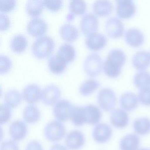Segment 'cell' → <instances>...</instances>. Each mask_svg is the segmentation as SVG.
Listing matches in <instances>:
<instances>
[{"label":"cell","mask_w":150,"mask_h":150,"mask_svg":"<svg viewBox=\"0 0 150 150\" xmlns=\"http://www.w3.org/2000/svg\"><path fill=\"white\" fill-rule=\"evenodd\" d=\"M98 25V21L97 17L91 13H87L81 18L80 28L84 34L89 35L96 33Z\"/></svg>","instance_id":"9"},{"label":"cell","mask_w":150,"mask_h":150,"mask_svg":"<svg viewBox=\"0 0 150 150\" xmlns=\"http://www.w3.org/2000/svg\"><path fill=\"white\" fill-rule=\"evenodd\" d=\"M43 1L46 7L53 11L59 10L62 5V1L61 0H44Z\"/></svg>","instance_id":"39"},{"label":"cell","mask_w":150,"mask_h":150,"mask_svg":"<svg viewBox=\"0 0 150 150\" xmlns=\"http://www.w3.org/2000/svg\"><path fill=\"white\" fill-rule=\"evenodd\" d=\"M100 86V83L96 80L89 79L81 85L80 88V92L83 96H87L93 92Z\"/></svg>","instance_id":"34"},{"label":"cell","mask_w":150,"mask_h":150,"mask_svg":"<svg viewBox=\"0 0 150 150\" xmlns=\"http://www.w3.org/2000/svg\"><path fill=\"white\" fill-rule=\"evenodd\" d=\"M57 54L68 64L75 58L76 52L72 45L68 43H64L59 47Z\"/></svg>","instance_id":"28"},{"label":"cell","mask_w":150,"mask_h":150,"mask_svg":"<svg viewBox=\"0 0 150 150\" xmlns=\"http://www.w3.org/2000/svg\"><path fill=\"white\" fill-rule=\"evenodd\" d=\"M65 129L60 122L53 120L45 126L44 134L46 138L52 142H55L62 139L65 135Z\"/></svg>","instance_id":"3"},{"label":"cell","mask_w":150,"mask_h":150,"mask_svg":"<svg viewBox=\"0 0 150 150\" xmlns=\"http://www.w3.org/2000/svg\"><path fill=\"white\" fill-rule=\"evenodd\" d=\"M69 7L72 13L78 15L83 14L86 11L87 5L83 0H71L69 3Z\"/></svg>","instance_id":"35"},{"label":"cell","mask_w":150,"mask_h":150,"mask_svg":"<svg viewBox=\"0 0 150 150\" xmlns=\"http://www.w3.org/2000/svg\"><path fill=\"white\" fill-rule=\"evenodd\" d=\"M132 63L134 67L139 70L146 69L150 65V54L147 51L141 50L134 55Z\"/></svg>","instance_id":"18"},{"label":"cell","mask_w":150,"mask_h":150,"mask_svg":"<svg viewBox=\"0 0 150 150\" xmlns=\"http://www.w3.org/2000/svg\"><path fill=\"white\" fill-rule=\"evenodd\" d=\"M70 119L76 126L79 127L86 123L84 107L73 106Z\"/></svg>","instance_id":"25"},{"label":"cell","mask_w":150,"mask_h":150,"mask_svg":"<svg viewBox=\"0 0 150 150\" xmlns=\"http://www.w3.org/2000/svg\"><path fill=\"white\" fill-rule=\"evenodd\" d=\"M60 35L65 40L72 42L76 39L79 36V31L74 26L69 24H65L59 30Z\"/></svg>","instance_id":"26"},{"label":"cell","mask_w":150,"mask_h":150,"mask_svg":"<svg viewBox=\"0 0 150 150\" xmlns=\"http://www.w3.org/2000/svg\"><path fill=\"white\" fill-rule=\"evenodd\" d=\"M73 106L71 103L66 100L59 101L53 109V113L55 118L58 121L65 122L70 118Z\"/></svg>","instance_id":"6"},{"label":"cell","mask_w":150,"mask_h":150,"mask_svg":"<svg viewBox=\"0 0 150 150\" xmlns=\"http://www.w3.org/2000/svg\"><path fill=\"white\" fill-rule=\"evenodd\" d=\"M27 45V41L25 37L22 34L14 36L11 40L10 46L12 50L16 52L23 51Z\"/></svg>","instance_id":"33"},{"label":"cell","mask_w":150,"mask_h":150,"mask_svg":"<svg viewBox=\"0 0 150 150\" xmlns=\"http://www.w3.org/2000/svg\"><path fill=\"white\" fill-rule=\"evenodd\" d=\"M41 88L35 84L28 85L24 88L23 96L24 99L28 103L35 104L38 102L42 97Z\"/></svg>","instance_id":"14"},{"label":"cell","mask_w":150,"mask_h":150,"mask_svg":"<svg viewBox=\"0 0 150 150\" xmlns=\"http://www.w3.org/2000/svg\"><path fill=\"white\" fill-rule=\"evenodd\" d=\"M85 138L83 133L78 130H72L67 135L65 142L67 146L72 150H77L84 145Z\"/></svg>","instance_id":"8"},{"label":"cell","mask_w":150,"mask_h":150,"mask_svg":"<svg viewBox=\"0 0 150 150\" xmlns=\"http://www.w3.org/2000/svg\"><path fill=\"white\" fill-rule=\"evenodd\" d=\"M116 12L117 16L123 18L132 16L135 13L136 8L132 0H117Z\"/></svg>","instance_id":"12"},{"label":"cell","mask_w":150,"mask_h":150,"mask_svg":"<svg viewBox=\"0 0 150 150\" xmlns=\"http://www.w3.org/2000/svg\"><path fill=\"white\" fill-rule=\"evenodd\" d=\"M60 95V91L58 87L53 85H49L46 87L42 92V100L45 104L51 105L57 102Z\"/></svg>","instance_id":"13"},{"label":"cell","mask_w":150,"mask_h":150,"mask_svg":"<svg viewBox=\"0 0 150 150\" xmlns=\"http://www.w3.org/2000/svg\"><path fill=\"white\" fill-rule=\"evenodd\" d=\"M102 62L97 54L91 53L88 55L84 62V68L87 74L91 77L96 76L101 73Z\"/></svg>","instance_id":"5"},{"label":"cell","mask_w":150,"mask_h":150,"mask_svg":"<svg viewBox=\"0 0 150 150\" xmlns=\"http://www.w3.org/2000/svg\"><path fill=\"white\" fill-rule=\"evenodd\" d=\"M23 115V119L25 122L32 124L39 120L40 114L39 109L36 106L29 105L24 109Z\"/></svg>","instance_id":"27"},{"label":"cell","mask_w":150,"mask_h":150,"mask_svg":"<svg viewBox=\"0 0 150 150\" xmlns=\"http://www.w3.org/2000/svg\"><path fill=\"white\" fill-rule=\"evenodd\" d=\"M126 60V56L120 50L114 49L110 51L103 64L104 72L112 78L119 76L121 72V68Z\"/></svg>","instance_id":"1"},{"label":"cell","mask_w":150,"mask_h":150,"mask_svg":"<svg viewBox=\"0 0 150 150\" xmlns=\"http://www.w3.org/2000/svg\"><path fill=\"white\" fill-rule=\"evenodd\" d=\"M125 38L127 43L131 46L136 47L143 43L144 37L142 33L139 30L130 28L126 31Z\"/></svg>","instance_id":"19"},{"label":"cell","mask_w":150,"mask_h":150,"mask_svg":"<svg viewBox=\"0 0 150 150\" xmlns=\"http://www.w3.org/2000/svg\"><path fill=\"white\" fill-rule=\"evenodd\" d=\"M6 105L10 108H15L21 103L22 97L20 93L15 90H10L6 92L4 96Z\"/></svg>","instance_id":"31"},{"label":"cell","mask_w":150,"mask_h":150,"mask_svg":"<svg viewBox=\"0 0 150 150\" xmlns=\"http://www.w3.org/2000/svg\"><path fill=\"white\" fill-rule=\"evenodd\" d=\"M50 150H67L64 146L59 144H56L53 145Z\"/></svg>","instance_id":"44"},{"label":"cell","mask_w":150,"mask_h":150,"mask_svg":"<svg viewBox=\"0 0 150 150\" xmlns=\"http://www.w3.org/2000/svg\"><path fill=\"white\" fill-rule=\"evenodd\" d=\"M47 28L46 22L43 19L39 17L32 18L27 25L28 33L34 37H40L44 35Z\"/></svg>","instance_id":"7"},{"label":"cell","mask_w":150,"mask_h":150,"mask_svg":"<svg viewBox=\"0 0 150 150\" xmlns=\"http://www.w3.org/2000/svg\"><path fill=\"white\" fill-rule=\"evenodd\" d=\"M15 0H0V10L3 12H7L13 10L16 6Z\"/></svg>","instance_id":"40"},{"label":"cell","mask_w":150,"mask_h":150,"mask_svg":"<svg viewBox=\"0 0 150 150\" xmlns=\"http://www.w3.org/2000/svg\"><path fill=\"white\" fill-rule=\"evenodd\" d=\"M86 123L95 125L100 120L102 113L100 110L96 106L89 104L84 107Z\"/></svg>","instance_id":"24"},{"label":"cell","mask_w":150,"mask_h":150,"mask_svg":"<svg viewBox=\"0 0 150 150\" xmlns=\"http://www.w3.org/2000/svg\"><path fill=\"white\" fill-rule=\"evenodd\" d=\"M0 74H6L10 70L12 67V62L10 59L7 56L1 55L0 56Z\"/></svg>","instance_id":"36"},{"label":"cell","mask_w":150,"mask_h":150,"mask_svg":"<svg viewBox=\"0 0 150 150\" xmlns=\"http://www.w3.org/2000/svg\"><path fill=\"white\" fill-rule=\"evenodd\" d=\"M0 29L4 30L7 29L9 26L10 21L8 16L6 14L0 13Z\"/></svg>","instance_id":"42"},{"label":"cell","mask_w":150,"mask_h":150,"mask_svg":"<svg viewBox=\"0 0 150 150\" xmlns=\"http://www.w3.org/2000/svg\"><path fill=\"white\" fill-rule=\"evenodd\" d=\"M0 150H19V149L16 142L12 140H8L2 143Z\"/></svg>","instance_id":"41"},{"label":"cell","mask_w":150,"mask_h":150,"mask_svg":"<svg viewBox=\"0 0 150 150\" xmlns=\"http://www.w3.org/2000/svg\"><path fill=\"white\" fill-rule=\"evenodd\" d=\"M105 29L110 37L117 38L122 36L124 31V24L119 18L112 17L108 18L105 23Z\"/></svg>","instance_id":"10"},{"label":"cell","mask_w":150,"mask_h":150,"mask_svg":"<svg viewBox=\"0 0 150 150\" xmlns=\"http://www.w3.org/2000/svg\"><path fill=\"white\" fill-rule=\"evenodd\" d=\"M138 150H149V149H146V148H141L139 149Z\"/></svg>","instance_id":"45"},{"label":"cell","mask_w":150,"mask_h":150,"mask_svg":"<svg viewBox=\"0 0 150 150\" xmlns=\"http://www.w3.org/2000/svg\"><path fill=\"white\" fill-rule=\"evenodd\" d=\"M112 129L108 124L101 123L96 125L93 131V136L94 140L100 144L107 142L110 138Z\"/></svg>","instance_id":"11"},{"label":"cell","mask_w":150,"mask_h":150,"mask_svg":"<svg viewBox=\"0 0 150 150\" xmlns=\"http://www.w3.org/2000/svg\"><path fill=\"white\" fill-rule=\"evenodd\" d=\"M140 143L138 136L134 134H129L124 136L120 144L121 150H137Z\"/></svg>","instance_id":"22"},{"label":"cell","mask_w":150,"mask_h":150,"mask_svg":"<svg viewBox=\"0 0 150 150\" xmlns=\"http://www.w3.org/2000/svg\"><path fill=\"white\" fill-rule=\"evenodd\" d=\"M25 150H43V149L39 142L36 141H32L28 144Z\"/></svg>","instance_id":"43"},{"label":"cell","mask_w":150,"mask_h":150,"mask_svg":"<svg viewBox=\"0 0 150 150\" xmlns=\"http://www.w3.org/2000/svg\"><path fill=\"white\" fill-rule=\"evenodd\" d=\"M11 115L10 108L6 105H0V124H3L8 122Z\"/></svg>","instance_id":"37"},{"label":"cell","mask_w":150,"mask_h":150,"mask_svg":"<svg viewBox=\"0 0 150 150\" xmlns=\"http://www.w3.org/2000/svg\"><path fill=\"white\" fill-rule=\"evenodd\" d=\"M133 127L137 134L146 135L150 132V120L145 117L137 118L134 122Z\"/></svg>","instance_id":"29"},{"label":"cell","mask_w":150,"mask_h":150,"mask_svg":"<svg viewBox=\"0 0 150 150\" xmlns=\"http://www.w3.org/2000/svg\"><path fill=\"white\" fill-rule=\"evenodd\" d=\"M9 132L11 138L13 140L19 141L25 137L27 133V127L23 121L16 120L10 125Z\"/></svg>","instance_id":"16"},{"label":"cell","mask_w":150,"mask_h":150,"mask_svg":"<svg viewBox=\"0 0 150 150\" xmlns=\"http://www.w3.org/2000/svg\"><path fill=\"white\" fill-rule=\"evenodd\" d=\"M112 124L115 127L122 129L126 127L129 122V117L124 110L118 109L112 111L110 117Z\"/></svg>","instance_id":"17"},{"label":"cell","mask_w":150,"mask_h":150,"mask_svg":"<svg viewBox=\"0 0 150 150\" xmlns=\"http://www.w3.org/2000/svg\"><path fill=\"white\" fill-rule=\"evenodd\" d=\"M116 100L115 93L110 88H103L98 93V103L100 108L105 111L112 110L115 106Z\"/></svg>","instance_id":"4"},{"label":"cell","mask_w":150,"mask_h":150,"mask_svg":"<svg viewBox=\"0 0 150 150\" xmlns=\"http://www.w3.org/2000/svg\"><path fill=\"white\" fill-rule=\"evenodd\" d=\"M43 1L41 0H29L26 4L27 12L30 16L36 17L42 12L44 7Z\"/></svg>","instance_id":"32"},{"label":"cell","mask_w":150,"mask_h":150,"mask_svg":"<svg viewBox=\"0 0 150 150\" xmlns=\"http://www.w3.org/2000/svg\"><path fill=\"white\" fill-rule=\"evenodd\" d=\"M122 108L126 111H130L135 109L138 104L136 95L131 92L126 93L122 95L120 99Z\"/></svg>","instance_id":"23"},{"label":"cell","mask_w":150,"mask_h":150,"mask_svg":"<svg viewBox=\"0 0 150 150\" xmlns=\"http://www.w3.org/2000/svg\"><path fill=\"white\" fill-rule=\"evenodd\" d=\"M67 64L57 54L51 56L48 61V67L50 71L55 74L62 73Z\"/></svg>","instance_id":"20"},{"label":"cell","mask_w":150,"mask_h":150,"mask_svg":"<svg viewBox=\"0 0 150 150\" xmlns=\"http://www.w3.org/2000/svg\"><path fill=\"white\" fill-rule=\"evenodd\" d=\"M107 40L103 34L95 33L89 35L86 39V44L91 50L98 51L103 48L106 45Z\"/></svg>","instance_id":"15"},{"label":"cell","mask_w":150,"mask_h":150,"mask_svg":"<svg viewBox=\"0 0 150 150\" xmlns=\"http://www.w3.org/2000/svg\"><path fill=\"white\" fill-rule=\"evenodd\" d=\"M138 98L142 104L150 106V88L141 90L138 94Z\"/></svg>","instance_id":"38"},{"label":"cell","mask_w":150,"mask_h":150,"mask_svg":"<svg viewBox=\"0 0 150 150\" xmlns=\"http://www.w3.org/2000/svg\"><path fill=\"white\" fill-rule=\"evenodd\" d=\"M136 86L141 90L150 88V74L145 71L138 72L134 77Z\"/></svg>","instance_id":"30"},{"label":"cell","mask_w":150,"mask_h":150,"mask_svg":"<svg viewBox=\"0 0 150 150\" xmlns=\"http://www.w3.org/2000/svg\"><path fill=\"white\" fill-rule=\"evenodd\" d=\"M113 8L112 3L108 0H98L93 4V11L94 13L100 16H106L112 12Z\"/></svg>","instance_id":"21"},{"label":"cell","mask_w":150,"mask_h":150,"mask_svg":"<svg viewBox=\"0 0 150 150\" xmlns=\"http://www.w3.org/2000/svg\"><path fill=\"white\" fill-rule=\"evenodd\" d=\"M54 43L50 37L44 35L37 39L31 47L32 52L37 58L42 59L49 56L53 50Z\"/></svg>","instance_id":"2"}]
</instances>
